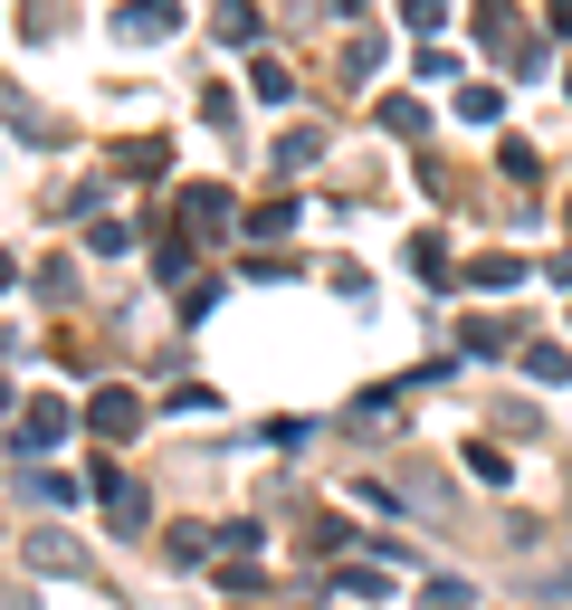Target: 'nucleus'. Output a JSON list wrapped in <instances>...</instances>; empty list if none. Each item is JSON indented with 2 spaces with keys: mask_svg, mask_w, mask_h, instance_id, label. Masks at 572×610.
Wrapping results in <instances>:
<instances>
[{
  "mask_svg": "<svg viewBox=\"0 0 572 610\" xmlns=\"http://www.w3.org/2000/svg\"><path fill=\"white\" fill-rule=\"evenodd\" d=\"M115 29H124V39H172L182 10H172V0H134V10H115Z\"/></svg>",
  "mask_w": 572,
  "mask_h": 610,
  "instance_id": "obj_1",
  "label": "nucleus"
},
{
  "mask_svg": "<svg viewBox=\"0 0 572 610\" xmlns=\"http://www.w3.org/2000/svg\"><path fill=\"white\" fill-rule=\"evenodd\" d=\"M86 420L105 429V439H124V429H134V400H124V392H105V400H95V410H86Z\"/></svg>",
  "mask_w": 572,
  "mask_h": 610,
  "instance_id": "obj_3",
  "label": "nucleus"
},
{
  "mask_svg": "<svg viewBox=\"0 0 572 610\" xmlns=\"http://www.w3.org/2000/svg\"><path fill=\"white\" fill-rule=\"evenodd\" d=\"M401 20L410 29H439V20H449V0H401Z\"/></svg>",
  "mask_w": 572,
  "mask_h": 610,
  "instance_id": "obj_5",
  "label": "nucleus"
},
{
  "mask_svg": "<svg viewBox=\"0 0 572 610\" xmlns=\"http://www.w3.org/2000/svg\"><path fill=\"white\" fill-rule=\"evenodd\" d=\"M429 610H468V582H429Z\"/></svg>",
  "mask_w": 572,
  "mask_h": 610,
  "instance_id": "obj_6",
  "label": "nucleus"
},
{
  "mask_svg": "<svg viewBox=\"0 0 572 610\" xmlns=\"http://www.w3.org/2000/svg\"><path fill=\"white\" fill-rule=\"evenodd\" d=\"M48 439H68V410H58V400H29L20 410V448H48Z\"/></svg>",
  "mask_w": 572,
  "mask_h": 610,
  "instance_id": "obj_2",
  "label": "nucleus"
},
{
  "mask_svg": "<svg viewBox=\"0 0 572 610\" xmlns=\"http://www.w3.org/2000/svg\"><path fill=\"white\" fill-rule=\"evenodd\" d=\"M248 87H258L267 105H286V95H296V87H286V68H277V58H258V68H248Z\"/></svg>",
  "mask_w": 572,
  "mask_h": 610,
  "instance_id": "obj_4",
  "label": "nucleus"
},
{
  "mask_svg": "<svg viewBox=\"0 0 572 610\" xmlns=\"http://www.w3.org/2000/svg\"><path fill=\"white\" fill-rule=\"evenodd\" d=\"M553 29H572V0H553Z\"/></svg>",
  "mask_w": 572,
  "mask_h": 610,
  "instance_id": "obj_7",
  "label": "nucleus"
}]
</instances>
